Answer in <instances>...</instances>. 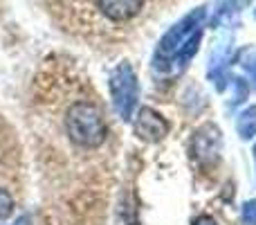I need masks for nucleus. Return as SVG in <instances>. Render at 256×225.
<instances>
[{"label": "nucleus", "instance_id": "obj_7", "mask_svg": "<svg viewBox=\"0 0 256 225\" xmlns=\"http://www.w3.org/2000/svg\"><path fill=\"white\" fill-rule=\"evenodd\" d=\"M236 128H238V135L243 137V140H252L256 135V106L245 108V111L238 115Z\"/></svg>", "mask_w": 256, "mask_h": 225}, {"label": "nucleus", "instance_id": "obj_5", "mask_svg": "<svg viewBox=\"0 0 256 225\" xmlns=\"http://www.w3.org/2000/svg\"><path fill=\"white\" fill-rule=\"evenodd\" d=\"M132 131H135V135L140 137L142 142L155 144V142H162L164 137L168 135L171 124H168V119L164 117V115H160L158 111H153V108L144 106V108H140V113H137L135 124H132Z\"/></svg>", "mask_w": 256, "mask_h": 225}, {"label": "nucleus", "instance_id": "obj_4", "mask_svg": "<svg viewBox=\"0 0 256 225\" xmlns=\"http://www.w3.org/2000/svg\"><path fill=\"white\" fill-rule=\"evenodd\" d=\"M189 153L191 160H194L198 167L209 169L220 160L222 153V133L216 124H202L198 131L194 133L189 144Z\"/></svg>", "mask_w": 256, "mask_h": 225}, {"label": "nucleus", "instance_id": "obj_1", "mask_svg": "<svg viewBox=\"0 0 256 225\" xmlns=\"http://www.w3.org/2000/svg\"><path fill=\"white\" fill-rule=\"evenodd\" d=\"M207 23V9L198 7L176 23L166 34L160 39L153 54V70L160 75H176L182 72L189 59L198 52L202 30Z\"/></svg>", "mask_w": 256, "mask_h": 225}, {"label": "nucleus", "instance_id": "obj_2", "mask_svg": "<svg viewBox=\"0 0 256 225\" xmlns=\"http://www.w3.org/2000/svg\"><path fill=\"white\" fill-rule=\"evenodd\" d=\"M68 137L79 149H97L106 142L108 126L102 111L90 102H76L66 113Z\"/></svg>", "mask_w": 256, "mask_h": 225}, {"label": "nucleus", "instance_id": "obj_3", "mask_svg": "<svg viewBox=\"0 0 256 225\" xmlns=\"http://www.w3.org/2000/svg\"><path fill=\"white\" fill-rule=\"evenodd\" d=\"M108 86H110V97H112V104H115V111L120 113V117L124 122L132 119L137 97H140V84H137V75L130 63L128 61L120 63L110 72Z\"/></svg>", "mask_w": 256, "mask_h": 225}, {"label": "nucleus", "instance_id": "obj_8", "mask_svg": "<svg viewBox=\"0 0 256 225\" xmlns=\"http://www.w3.org/2000/svg\"><path fill=\"white\" fill-rule=\"evenodd\" d=\"M14 212V198L7 189H0V223H4Z\"/></svg>", "mask_w": 256, "mask_h": 225}, {"label": "nucleus", "instance_id": "obj_12", "mask_svg": "<svg viewBox=\"0 0 256 225\" xmlns=\"http://www.w3.org/2000/svg\"><path fill=\"white\" fill-rule=\"evenodd\" d=\"M254 151H256V149H254Z\"/></svg>", "mask_w": 256, "mask_h": 225}, {"label": "nucleus", "instance_id": "obj_6", "mask_svg": "<svg viewBox=\"0 0 256 225\" xmlns=\"http://www.w3.org/2000/svg\"><path fill=\"white\" fill-rule=\"evenodd\" d=\"M142 5H144V0H97L99 12L115 23L130 21L132 16L140 14Z\"/></svg>", "mask_w": 256, "mask_h": 225}, {"label": "nucleus", "instance_id": "obj_9", "mask_svg": "<svg viewBox=\"0 0 256 225\" xmlns=\"http://www.w3.org/2000/svg\"><path fill=\"white\" fill-rule=\"evenodd\" d=\"M240 218H243V225H256V198L248 200V203L243 205Z\"/></svg>", "mask_w": 256, "mask_h": 225}, {"label": "nucleus", "instance_id": "obj_10", "mask_svg": "<svg viewBox=\"0 0 256 225\" xmlns=\"http://www.w3.org/2000/svg\"><path fill=\"white\" fill-rule=\"evenodd\" d=\"M194 225H216V221H214V216H207V214H204V216L196 218Z\"/></svg>", "mask_w": 256, "mask_h": 225}, {"label": "nucleus", "instance_id": "obj_11", "mask_svg": "<svg viewBox=\"0 0 256 225\" xmlns=\"http://www.w3.org/2000/svg\"><path fill=\"white\" fill-rule=\"evenodd\" d=\"M254 77H256V70H254Z\"/></svg>", "mask_w": 256, "mask_h": 225}]
</instances>
